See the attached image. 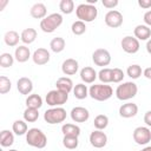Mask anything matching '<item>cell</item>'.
<instances>
[{"instance_id":"277c9868","label":"cell","mask_w":151,"mask_h":151,"mask_svg":"<svg viewBox=\"0 0 151 151\" xmlns=\"http://www.w3.org/2000/svg\"><path fill=\"white\" fill-rule=\"evenodd\" d=\"M138 93V86L133 81H125L117 86L116 88V97L119 100H130L134 98Z\"/></svg>"},{"instance_id":"e0dca14e","label":"cell","mask_w":151,"mask_h":151,"mask_svg":"<svg viewBox=\"0 0 151 151\" xmlns=\"http://www.w3.org/2000/svg\"><path fill=\"white\" fill-rule=\"evenodd\" d=\"M17 88H18V91H19L21 94L28 96V94L32 92V90H33V83H32V80H31L29 78H27V77H21V78H19L18 81H17Z\"/></svg>"},{"instance_id":"9a60e30c","label":"cell","mask_w":151,"mask_h":151,"mask_svg":"<svg viewBox=\"0 0 151 151\" xmlns=\"http://www.w3.org/2000/svg\"><path fill=\"white\" fill-rule=\"evenodd\" d=\"M78 70H79V64L73 58H68L64 60L61 64V71L66 76H73L78 72Z\"/></svg>"},{"instance_id":"836d02e7","label":"cell","mask_w":151,"mask_h":151,"mask_svg":"<svg viewBox=\"0 0 151 151\" xmlns=\"http://www.w3.org/2000/svg\"><path fill=\"white\" fill-rule=\"evenodd\" d=\"M63 145L68 149V150H74L79 145L78 137H72V136H64L63 138Z\"/></svg>"},{"instance_id":"9c48e42d","label":"cell","mask_w":151,"mask_h":151,"mask_svg":"<svg viewBox=\"0 0 151 151\" xmlns=\"http://www.w3.org/2000/svg\"><path fill=\"white\" fill-rule=\"evenodd\" d=\"M92 60L97 66H107L111 63V54L105 48H97L92 53Z\"/></svg>"},{"instance_id":"f1b7e54d","label":"cell","mask_w":151,"mask_h":151,"mask_svg":"<svg viewBox=\"0 0 151 151\" xmlns=\"http://www.w3.org/2000/svg\"><path fill=\"white\" fill-rule=\"evenodd\" d=\"M65 45H66V42H65L64 38H61V37H55V38H53V39L51 40V42H50V47H51V50H52L54 53H60V52H63L64 48H65Z\"/></svg>"},{"instance_id":"4fadbf2b","label":"cell","mask_w":151,"mask_h":151,"mask_svg":"<svg viewBox=\"0 0 151 151\" xmlns=\"http://www.w3.org/2000/svg\"><path fill=\"white\" fill-rule=\"evenodd\" d=\"M70 116H71V119L76 123H85L90 118V112L87 109L83 106H76L71 110Z\"/></svg>"},{"instance_id":"603a6c76","label":"cell","mask_w":151,"mask_h":151,"mask_svg":"<svg viewBox=\"0 0 151 151\" xmlns=\"http://www.w3.org/2000/svg\"><path fill=\"white\" fill-rule=\"evenodd\" d=\"M20 39L25 45H29V44L34 42V40L37 39V31L32 27L25 28L20 34Z\"/></svg>"},{"instance_id":"8fae6325","label":"cell","mask_w":151,"mask_h":151,"mask_svg":"<svg viewBox=\"0 0 151 151\" xmlns=\"http://www.w3.org/2000/svg\"><path fill=\"white\" fill-rule=\"evenodd\" d=\"M120 45H122L123 51L126 52V53H129V54H134V53H137V52L139 51V47H140L139 40H137V39H136L134 37H132V35H126V37H124V38L122 39Z\"/></svg>"},{"instance_id":"5b68a950","label":"cell","mask_w":151,"mask_h":151,"mask_svg":"<svg viewBox=\"0 0 151 151\" xmlns=\"http://www.w3.org/2000/svg\"><path fill=\"white\" fill-rule=\"evenodd\" d=\"M61 24H63V15L60 13H52L40 21V28L45 33H52Z\"/></svg>"},{"instance_id":"cb8c5ba5","label":"cell","mask_w":151,"mask_h":151,"mask_svg":"<svg viewBox=\"0 0 151 151\" xmlns=\"http://www.w3.org/2000/svg\"><path fill=\"white\" fill-rule=\"evenodd\" d=\"M19 40H21V39H20V35H19V33L15 32V31H7V32L5 33V35H4V41H5V44H6L7 46H9V47L17 46V45L19 44Z\"/></svg>"},{"instance_id":"60d3db41","label":"cell","mask_w":151,"mask_h":151,"mask_svg":"<svg viewBox=\"0 0 151 151\" xmlns=\"http://www.w3.org/2000/svg\"><path fill=\"white\" fill-rule=\"evenodd\" d=\"M101 4H103L104 7H106V8H109V9H112V8H114L116 6H118L119 2H118V0H103Z\"/></svg>"},{"instance_id":"83f0119b","label":"cell","mask_w":151,"mask_h":151,"mask_svg":"<svg viewBox=\"0 0 151 151\" xmlns=\"http://www.w3.org/2000/svg\"><path fill=\"white\" fill-rule=\"evenodd\" d=\"M73 96H74L77 99H79V100L85 99V98L88 96V88H87V86H86L84 83L77 84V85L73 87Z\"/></svg>"},{"instance_id":"30bf717a","label":"cell","mask_w":151,"mask_h":151,"mask_svg":"<svg viewBox=\"0 0 151 151\" xmlns=\"http://www.w3.org/2000/svg\"><path fill=\"white\" fill-rule=\"evenodd\" d=\"M105 24L111 28H118L123 25V14L117 9H111L105 14Z\"/></svg>"},{"instance_id":"484cf974","label":"cell","mask_w":151,"mask_h":151,"mask_svg":"<svg viewBox=\"0 0 151 151\" xmlns=\"http://www.w3.org/2000/svg\"><path fill=\"white\" fill-rule=\"evenodd\" d=\"M14 143V134L9 130H2L0 132V144L2 147H9Z\"/></svg>"},{"instance_id":"5bb4252c","label":"cell","mask_w":151,"mask_h":151,"mask_svg":"<svg viewBox=\"0 0 151 151\" xmlns=\"http://www.w3.org/2000/svg\"><path fill=\"white\" fill-rule=\"evenodd\" d=\"M50 58H51L50 52H48L46 48H42V47L35 50V51L33 52V54H32V60H33V63H34L35 65H39V66L47 64V63L50 61Z\"/></svg>"},{"instance_id":"ab89813d","label":"cell","mask_w":151,"mask_h":151,"mask_svg":"<svg viewBox=\"0 0 151 151\" xmlns=\"http://www.w3.org/2000/svg\"><path fill=\"white\" fill-rule=\"evenodd\" d=\"M124 72L123 70L116 67V68H112V83H120L123 79H124Z\"/></svg>"},{"instance_id":"f907efd6","label":"cell","mask_w":151,"mask_h":151,"mask_svg":"<svg viewBox=\"0 0 151 151\" xmlns=\"http://www.w3.org/2000/svg\"><path fill=\"white\" fill-rule=\"evenodd\" d=\"M8 151H18V150H15V149H11V150H8Z\"/></svg>"},{"instance_id":"7dc6e473","label":"cell","mask_w":151,"mask_h":151,"mask_svg":"<svg viewBox=\"0 0 151 151\" xmlns=\"http://www.w3.org/2000/svg\"><path fill=\"white\" fill-rule=\"evenodd\" d=\"M7 4H8L7 0H0V11H4V8H5V6Z\"/></svg>"},{"instance_id":"ffe728a7","label":"cell","mask_w":151,"mask_h":151,"mask_svg":"<svg viewBox=\"0 0 151 151\" xmlns=\"http://www.w3.org/2000/svg\"><path fill=\"white\" fill-rule=\"evenodd\" d=\"M133 34L137 40H149L151 37V28L146 25H137L133 29Z\"/></svg>"},{"instance_id":"d4e9b609","label":"cell","mask_w":151,"mask_h":151,"mask_svg":"<svg viewBox=\"0 0 151 151\" xmlns=\"http://www.w3.org/2000/svg\"><path fill=\"white\" fill-rule=\"evenodd\" d=\"M61 132L64 136H72V137H79L80 134V127L76 124L65 123L61 126Z\"/></svg>"},{"instance_id":"ee69618b","label":"cell","mask_w":151,"mask_h":151,"mask_svg":"<svg viewBox=\"0 0 151 151\" xmlns=\"http://www.w3.org/2000/svg\"><path fill=\"white\" fill-rule=\"evenodd\" d=\"M144 123L146 124L147 127H151V110L145 112V114H144Z\"/></svg>"},{"instance_id":"b9f144b4","label":"cell","mask_w":151,"mask_h":151,"mask_svg":"<svg viewBox=\"0 0 151 151\" xmlns=\"http://www.w3.org/2000/svg\"><path fill=\"white\" fill-rule=\"evenodd\" d=\"M138 6L144 9H147L151 7V0H138Z\"/></svg>"},{"instance_id":"7a4b0ae2","label":"cell","mask_w":151,"mask_h":151,"mask_svg":"<svg viewBox=\"0 0 151 151\" xmlns=\"http://www.w3.org/2000/svg\"><path fill=\"white\" fill-rule=\"evenodd\" d=\"M113 94V90L106 84H93L88 88V96L97 101H105Z\"/></svg>"},{"instance_id":"2e32d148","label":"cell","mask_w":151,"mask_h":151,"mask_svg":"<svg viewBox=\"0 0 151 151\" xmlns=\"http://www.w3.org/2000/svg\"><path fill=\"white\" fill-rule=\"evenodd\" d=\"M138 113V106L134 103H125L119 107V116L123 118H132Z\"/></svg>"},{"instance_id":"44dd1931","label":"cell","mask_w":151,"mask_h":151,"mask_svg":"<svg viewBox=\"0 0 151 151\" xmlns=\"http://www.w3.org/2000/svg\"><path fill=\"white\" fill-rule=\"evenodd\" d=\"M14 58L18 63H26L31 58V51L26 45H20L15 47Z\"/></svg>"},{"instance_id":"7402d4cb","label":"cell","mask_w":151,"mask_h":151,"mask_svg":"<svg viewBox=\"0 0 151 151\" xmlns=\"http://www.w3.org/2000/svg\"><path fill=\"white\" fill-rule=\"evenodd\" d=\"M55 86H57V90L61 91V92H65V93H70L71 91H73V81L71 78L68 77H60L57 83H55Z\"/></svg>"},{"instance_id":"ba28073f","label":"cell","mask_w":151,"mask_h":151,"mask_svg":"<svg viewBox=\"0 0 151 151\" xmlns=\"http://www.w3.org/2000/svg\"><path fill=\"white\" fill-rule=\"evenodd\" d=\"M133 140L138 145H146L151 140V130L147 126H138L133 131Z\"/></svg>"},{"instance_id":"52a82bcc","label":"cell","mask_w":151,"mask_h":151,"mask_svg":"<svg viewBox=\"0 0 151 151\" xmlns=\"http://www.w3.org/2000/svg\"><path fill=\"white\" fill-rule=\"evenodd\" d=\"M68 99V93L61 92L59 90H51L50 92H47L46 94V104L52 106V107H59L61 105H64Z\"/></svg>"},{"instance_id":"7bdbcfd3","label":"cell","mask_w":151,"mask_h":151,"mask_svg":"<svg viewBox=\"0 0 151 151\" xmlns=\"http://www.w3.org/2000/svg\"><path fill=\"white\" fill-rule=\"evenodd\" d=\"M143 20H144V22H145L146 26L151 27V11L145 12V14H144V17H143Z\"/></svg>"},{"instance_id":"d6986e66","label":"cell","mask_w":151,"mask_h":151,"mask_svg":"<svg viewBox=\"0 0 151 151\" xmlns=\"http://www.w3.org/2000/svg\"><path fill=\"white\" fill-rule=\"evenodd\" d=\"M29 14L34 19H41L42 20L44 18L47 17V8L42 2H37L31 7Z\"/></svg>"},{"instance_id":"f6af8a7d","label":"cell","mask_w":151,"mask_h":151,"mask_svg":"<svg viewBox=\"0 0 151 151\" xmlns=\"http://www.w3.org/2000/svg\"><path fill=\"white\" fill-rule=\"evenodd\" d=\"M143 76L147 79H151V67H146L144 71H143Z\"/></svg>"},{"instance_id":"74e56055","label":"cell","mask_w":151,"mask_h":151,"mask_svg":"<svg viewBox=\"0 0 151 151\" xmlns=\"http://www.w3.org/2000/svg\"><path fill=\"white\" fill-rule=\"evenodd\" d=\"M13 63H14V57L11 53L5 52L0 55V66L1 67H4V68L11 67V66H13Z\"/></svg>"},{"instance_id":"6da1fadb","label":"cell","mask_w":151,"mask_h":151,"mask_svg":"<svg viewBox=\"0 0 151 151\" xmlns=\"http://www.w3.org/2000/svg\"><path fill=\"white\" fill-rule=\"evenodd\" d=\"M26 143L35 149H44L47 144V137L46 134L38 127L28 129L26 133Z\"/></svg>"},{"instance_id":"d590c367","label":"cell","mask_w":151,"mask_h":151,"mask_svg":"<svg viewBox=\"0 0 151 151\" xmlns=\"http://www.w3.org/2000/svg\"><path fill=\"white\" fill-rule=\"evenodd\" d=\"M126 73L131 79H138L142 76V67L138 64H132L127 67Z\"/></svg>"},{"instance_id":"3957f363","label":"cell","mask_w":151,"mask_h":151,"mask_svg":"<svg viewBox=\"0 0 151 151\" xmlns=\"http://www.w3.org/2000/svg\"><path fill=\"white\" fill-rule=\"evenodd\" d=\"M76 15L83 22H92L98 15V9L94 5H88L86 2L80 4L76 8Z\"/></svg>"},{"instance_id":"681fc988","label":"cell","mask_w":151,"mask_h":151,"mask_svg":"<svg viewBox=\"0 0 151 151\" xmlns=\"http://www.w3.org/2000/svg\"><path fill=\"white\" fill-rule=\"evenodd\" d=\"M142 151H151V146H145L144 149H142Z\"/></svg>"},{"instance_id":"7c38bea8","label":"cell","mask_w":151,"mask_h":151,"mask_svg":"<svg viewBox=\"0 0 151 151\" xmlns=\"http://www.w3.org/2000/svg\"><path fill=\"white\" fill-rule=\"evenodd\" d=\"M90 143L96 149H101L107 143V136L101 130H94L90 134Z\"/></svg>"},{"instance_id":"1f68e13d","label":"cell","mask_w":151,"mask_h":151,"mask_svg":"<svg viewBox=\"0 0 151 151\" xmlns=\"http://www.w3.org/2000/svg\"><path fill=\"white\" fill-rule=\"evenodd\" d=\"M93 125H94L96 130H101L103 131L109 125V117L105 116V114H98L93 120Z\"/></svg>"},{"instance_id":"e575fe53","label":"cell","mask_w":151,"mask_h":151,"mask_svg":"<svg viewBox=\"0 0 151 151\" xmlns=\"http://www.w3.org/2000/svg\"><path fill=\"white\" fill-rule=\"evenodd\" d=\"M59 9L64 14H71L74 11V2L72 0H61L59 2Z\"/></svg>"},{"instance_id":"bcb514c9","label":"cell","mask_w":151,"mask_h":151,"mask_svg":"<svg viewBox=\"0 0 151 151\" xmlns=\"http://www.w3.org/2000/svg\"><path fill=\"white\" fill-rule=\"evenodd\" d=\"M146 51L149 54H151V38L146 41Z\"/></svg>"},{"instance_id":"f35d334b","label":"cell","mask_w":151,"mask_h":151,"mask_svg":"<svg viewBox=\"0 0 151 151\" xmlns=\"http://www.w3.org/2000/svg\"><path fill=\"white\" fill-rule=\"evenodd\" d=\"M11 88H12L11 80L7 77L1 76L0 77V93L1 94H6V93H8L11 91Z\"/></svg>"},{"instance_id":"8d00e7d4","label":"cell","mask_w":151,"mask_h":151,"mask_svg":"<svg viewBox=\"0 0 151 151\" xmlns=\"http://www.w3.org/2000/svg\"><path fill=\"white\" fill-rule=\"evenodd\" d=\"M71 31H72V33L74 35H81V34H84L86 32V25H85V22H83L80 20H77V21H74L72 24Z\"/></svg>"},{"instance_id":"8992f818","label":"cell","mask_w":151,"mask_h":151,"mask_svg":"<svg viewBox=\"0 0 151 151\" xmlns=\"http://www.w3.org/2000/svg\"><path fill=\"white\" fill-rule=\"evenodd\" d=\"M66 110L61 106L59 107H51L45 111L44 113V119L46 123L54 125V124H60L66 119Z\"/></svg>"},{"instance_id":"ac0fdd59","label":"cell","mask_w":151,"mask_h":151,"mask_svg":"<svg viewBox=\"0 0 151 151\" xmlns=\"http://www.w3.org/2000/svg\"><path fill=\"white\" fill-rule=\"evenodd\" d=\"M97 78H98V73L94 71L93 67L85 66L80 70V79L85 84H92V83H94V80Z\"/></svg>"},{"instance_id":"4316f807","label":"cell","mask_w":151,"mask_h":151,"mask_svg":"<svg viewBox=\"0 0 151 151\" xmlns=\"http://www.w3.org/2000/svg\"><path fill=\"white\" fill-rule=\"evenodd\" d=\"M26 106L27 107H31V109H37L39 110L41 106H42V98L37 94V93H33V94H29L27 98H26Z\"/></svg>"},{"instance_id":"c3c4849f","label":"cell","mask_w":151,"mask_h":151,"mask_svg":"<svg viewBox=\"0 0 151 151\" xmlns=\"http://www.w3.org/2000/svg\"><path fill=\"white\" fill-rule=\"evenodd\" d=\"M86 4H88V5H96L97 4V0H86Z\"/></svg>"},{"instance_id":"f546056e","label":"cell","mask_w":151,"mask_h":151,"mask_svg":"<svg viewBox=\"0 0 151 151\" xmlns=\"http://www.w3.org/2000/svg\"><path fill=\"white\" fill-rule=\"evenodd\" d=\"M12 131H13L15 134H18V136L26 134L27 131H28V127H27L26 122H25V120H20V119L15 120V122L13 123V125H12Z\"/></svg>"},{"instance_id":"4dcf8cb0","label":"cell","mask_w":151,"mask_h":151,"mask_svg":"<svg viewBox=\"0 0 151 151\" xmlns=\"http://www.w3.org/2000/svg\"><path fill=\"white\" fill-rule=\"evenodd\" d=\"M38 118H39V111L37 109L26 107V110L24 111V120L26 123H34L38 120Z\"/></svg>"},{"instance_id":"d6a6232c","label":"cell","mask_w":151,"mask_h":151,"mask_svg":"<svg viewBox=\"0 0 151 151\" xmlns=\"http://www.w3.org/2000/svg\"><path fill=\"white\" fill-rule=\"evenodd\" d=\"M98 78L103 84L112 83V68L104 67L98 72Z\"/></svg>"}]
</instances>
